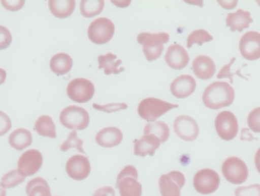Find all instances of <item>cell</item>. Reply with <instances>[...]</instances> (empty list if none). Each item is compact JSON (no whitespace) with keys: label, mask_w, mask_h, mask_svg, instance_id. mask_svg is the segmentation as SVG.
<instances>
[{"label":"cell","mask_w":260,"mask_h":196,"mask_svg":"<svg viewBox=\"0 0 260 196\" xmlns=\"http://www.w3.org/2000/svg\"><path fill=\"white\" fill-rule=\"evenodd\" d=\"M220 177L213 170L203 169L196 174L193 178V186L202 195L213 193L219 187Z\"/></svg>","instance_id":"9"},{"label":"cell","mask_w":260,"mask_h":196,"mask_svg":"<svg viewBox=\"0 0 260 196\" xmlns=\"http://www.w3.org/2000/svg\"><path fill=\"white\" fill-rule=\"evenodd\" d=\"M213 37L209 35V32H206L204 29H198L193 31L187 38V48H191L193 44H197L202 46L205 42H209L212 41Z\"/></svg>","instance_id":"31"},{"label":"cell","mask_w":260,"mask_h":196,"mask_svg":"<svg viewBox=\"0 0 260 196\" xmlns=\"http://www.w3.org/2000/svg\"><path fill=\"white\" fill-rule=\"evenodd\" d=\"M253 21V18L250 17V12L240 9L236 12L228 14L226 25L230 27L231 32L238 31L241 32L244 29L249 27V25Z\"/></svg>","instance_id":"20"},{"label":"cell","mask_w":260,"mask_h":196,"mask_svg":"<svg viewBox=\"0 0 260 196\" xmlns=\"http://www.w3.org/2000/svg\"><path fill=\"white\" fill-rule=\"evenodd\" d=\"M26 193L27 196H52L48 183L41 177L32 179L27 183Z\"/></svg>","instance_id":"27"},{"label":"cell","mask_w":260,"mask_h":196,"mask_svg":"<svg viewBox=\"0 0 260 196\" xmlns=\"http://www.w3.org/2000/svg\"><path fill=\"white\" fill-rule=\"evenodd\" d=\"M169 39V35L165 32L157 34L142 32L137 37L139 44L143 45L142 50L148 61H155L160 58L163 53L164 44L168 43Z\"/></svg>","instance_id":"2"},{"label":"cell","mask_w":260,"mask_h":196,"mask_svg":"<svg viewBox=\"0 0 260 196\" xmlns=\"http://www.w3.org/2000/svg\"><path fill=\"white\" fill-rule=\"evenodd\" d=\"M2 4L4 6L5 9L9 11H18L21 9L24 5V1H4L3 0Z\"/></svg>","instance_id":"39"},{"label":"cell","mask_w":260,"mask_h":196,"mask_svg":"<svg viewBox=\"0 0 260 196\" xmlns=\"http://www.w3.org/2000/svg\"><path fill=\"white\" fill-rule=\"evenodd\" d=\"M35 131L43 137L56 138V126L51 117L42 116L36 121L35 124Z\"/></svg>","instance_id":"26"},{"label":"cell","mask_w":260,"mask_h":196,"mask_svg":"<svg viewBox=\"0 0 260 196\" xmlns=\"http://www.w3.org/2000/svg\"><path fill=\"white\" fill-rule=\"evenodd\" d=\"M115 191L110 186L101 188L94 192L93 196H115Z\"/></svg>","instance_id":"40"},{"label":"cell","mask_w":260,"mask_h":196,"mask_svg":"<svg viewBox=\"0 0 260 196\" xmlns=\"http://www.w3.org/2000/svg\"><path fill=\"white\" fill-rule=\"evenodd\" d=\"M197 82L189 75H181L173 81L171 85V92L173 96L178 99L188 97L195 91Z\"/></svg>","instance_id":"17"},{"label":"cell","mask_w":260,"mask_h":196,"mask_svg":"<svg viewBox=\"0 0 260 196\" xmlns=\"http://www.w3.org/2000/svg\"><path fill=\"white\" fill-rule=\"evenodd\" d=\"M117 189L120 196H142V186L138 182L137 170L129 165L125 166L117 177Z\"/></svg>","instance_id":"4"},{"label":"cell","mask_w":260,"mask_h":196,"mask_svg":"<svg viewBox=\"0 0 260 196\" xmlns=\"http://www.w3.org/2000/svg\"><path fill=\"white\" fill-rule=\"evenodd\" d=\"M12 41V34L9 29L0 25V50H5L10 46Z\"/></svg>","instance_id":"36"},{"label":"cell","mask_w":260,"mask_h":196,"mask_svg":"<svg viewBox=\"0 0 260 196\" xmlns=\"http://www.w3.org/2000/svg\"><path fill=\"white\" fill-rule=\"evenodd\" d=\"M221 171L225 180L232 184H242L248 178L249 171L247 164L238 157L226 159L223 163Z\"/></svg>","instance_id":"6"},{"label":"cell","mask_w":260,"mask_h":196,"mask_svg":"<svg viewBox=\"0 0 260 196\" xmlns=\"http://www.w3.org/2000/svg\"><path fill=\"white\" fill-rule=\"evenodd\" d=\"M178 106L177 104H171L157 98H147L139 103L138 114L148 122H154L170 110Z\"/></svg>","instance_id":"3"},{"label":"cell","mask_w":260,"mask_h":196,"mask_svg":"<svg viewBox=\"0 0 260 196\" xmlns=\"http://www.w3.org/2000/svg\"><path fill=\"white\" fill-rule=\"evenodd\" d=\"M235 193V196H260V185L253 184L238 188Z\"/></svg>","instance_id":"34"},{"label":"cell","mask_w":260,"mask_h":196,"mask_svg":"<svg viewBox=\"0 0 260 196\" xmlns=\"http://www.w3.org/2000/svg\"><path fill=\"white\" fill-rule=\"evenodd\" d=\"M50 12L56 18H66L72 15L76 7V1L67 0V1H57L50 0L48 3Z\"/></svg>","instance_id":"25"},{"label":"cell","mask_w":260,"mask_h":196,"mask_svg":"<svg viewBox=\"0 0 260 196\" xmlns=\"http://www.w3.org/2000/svg\"><path fill=\"white\" fill-rule=\"evenodd\" d=\"M82 145H83V141L77 137V132L76 131H73L69 134L67 141L61 145L60 150L62 152H66L71 148H76L79 152L85 154Z\"/></svg>","instance_id":"32"},{"label":"cell","mask_w":260,"mask_h":196,"mask_svg":"<svg viewBox=\"0 0 260 196\" xmlns=\"http://www.w3.org/2000/svg\"><path fill=\"white\" fill-rule=\"evenodd\" d=\"M215 130L218 136L224 141L233 140L238 132V122L233 113L223 111L215 119Z\"/></svg>","instance_id":"10"},{"label":"cell","mask_w":260,"mask_h":196,"mask_svg":"<svg viewBox=\"0 0 260 196\" xmlns=\"http://www.w3.org/2000/svg\"><path fill=\"white\" fill-rule=\"evenodd\" d=\"M67 92L72 100L78 103H85L94 96V86L85 78H76L68 84Z\"/></svg>","instance_id":"8"},{"label":"cell","mask_w":260,"mask_h":196,"mask_svg":"<svg viewBox=\"0 0 260 196\" xmlns=\"http://www.w3.org/2000/svg\"><path fill=\"white\" fill-rule=\"evenodd\" d=\"M93 108H95L96 110H99V111L111 113L120 111V110L126 109L128 108V105L126 103H112L105 105H100L94 103L93 104Z\"/></svg>","instance_id":"35"},{"label":"cell","mask_w":260,"mask_h":196,"mask_svg":"<svg viewBox=\"0 0 260 196\" xmlns=\"http://www.w3.org/2000/svg\"><path fill=\"white\" fill-rule=\"evenodd\" d=\"M73 65V59L66 53H56L50 60V69L57 76H63L68 73Z\"/></svg>","instance_id":"22"},{"label":"cell","mask_w":260,"mask_h":196,"mask_svg":"<svg viewBox=\"0 0 260 196\" xmlns=\"http://www.w3.org/2000/svg\"><path fill=\"white\" fill-rule=\"evenodd\" d=\"M115 32L114 23L107 18L94 20L88 29L89 39L96 44H105L111 41Z\"/></svg>","instance_id":"7"},{"label":"cell","mask_w":260,"mask_h":196,"mask_svg":"<svg viewBox=\"0 0 260 196\" xmlns=\"http://www.w3.org/2000/svg\"><path fill=\"white\" fill-rule=\"evenodd\" d=\"M192 67L194 74L203 80L211 79L216 71L215 63L212 58L205 55L196 58L192 62Z\"/></svg>","instance_id":"18"},{"label":"cell","mask_w":260,"mask_h":196,"mask_svg":"<svg viewBox=\"0 0 260 196\" xmlns=\"http://www.w3.org/2000/svg\"><path fill=\"white\" fill-rule=\"evenodd\" d=\"M235 60H236V58H232V61H231V62L229 63L228 65L224 66V67H222L221 71H220L219 73H218V74L217 75V78H218V79L229 78V79H231V82H233V76H235V75H238V76H241V77L245 78L244 76H243L241 73H240V70H238V72H236V73H231V66L233 64V63L235 62Z\"/></svg>","instance_id":"37"},{"label":"cell","mask_w":260,"mask_h":196,"mask_svg":"<svg viewBox=\"0 0 260 196\" xmlns=\"http://www.w3.org/2000/svg\"><path fill=\"white\" fill-rule=\"evenodd\" d=\"M240 51L245 59L255 61L260 58V34L248 32L243 35L239 44Z\"/></svg>","instance_id":"15"},{"label":"cell","mask_w":260,"mask_h":196,"mask_svg":"<svg viewBox=\"0 0 260 196\" xmlns=\"http://www.w3.org/2000/svg\"><path fill=\"white\" fill-rule=\"evenodd\" d=\"M235 100V90L226 82H215L205 90L203 95L204 105L211 109H219L232 105Z\"/></svg>","instance_id":"1"},{"label":"cell","mask_w":260,"mask_h":196,"mask_svg":"<svg viewBox=\"0 0 260 196\" xmlns=\"http://www.w3.org/2000/svg\"><path fill=\"white\" fill-rule=\"evenodd\" d=\"M247 124L252 131L260 133V107L255 108L249 114Z\"/></svg>","instance_id":"33"},{"label":"cell","mask_w":260,"mask_h":196,"mask_svg":"<svg viewBox=\"0 0 260 196\" xmlns=\"http://www.w3.org/2000/svg\"><path fill=\"white\" fill-rule=\"evenodd\" d=\"M165 61L171 68L174 70H182L189 62L187 51L179 44L170 46L165 54Z\"/></svg>","instance_id":"16"},{"label":"cell","mask_w":260,"mask_h":196,"mask_svg":"<svg viewBox=\"0 0 260 196\" xmlns=\"http://www.w3.org/2000/svg\"><path fill=\"white\" fill-rule=\"evenodd\" d=\"M33 142L31 133L24 128L15 130L9 135V145L17 151H22L30 146Z\"/></svg>","instance_id":"23"},{"label":"cell","mask_w":260,"mask_h":196,"mask_svg":"<svg viewBox=\"0 0 260 196\" xmlns=\"http://www.w3.org/2000/svg\"><path fill=\"white\" fill-rule=\"evenodd\" d=\"M95 141L98 145L103 148H114L121 143L123 133L115 127H108L98 133Z\"/></svg>","instance_id":"19"},{"label":"cell","mask_w":260,"mask_h":196,"mask_svg":"<svg viewBox=\"0 0 260 196\" xmlns=\"http://www.w3.org/2000/svg\"><path fill=\"white\" fill-rule=\"evenodd\" d=\"M255 165H256V170L260 174V148L255 155Z\"/></svg>","instance_id":"41"},{"label":"cell","mask_w":260,"mask_h":196,"mask_svg":"<svg viewBox=\"0 0 260 196\" xmlns=\"http://www.w3.org/2000/svg\"><path fill=\"white\" fill-rule=\"evenodd\" d=\"M42 163L41 153L38 150H28L20 157L18 162V171L24 177H30L40 171Z\"/></svg>","instance_id":"12"},{"label":"cell","mask_w":260,"mask_h":196,"mask_svg":"<svg viewBox=\"0 0 260 196\" xmlns=\"http://www.w3.org/2000/svg\"><path fill=\"white\" fill-rule=\"evenodd\" d=\"M144 134H152L160 140V143H165L169 138V127L161 121L150 122L145 125Z\"/></svg>","instance_id":"28"},{"label":"cell","mask_w":260,"mask_h":196,"mask_svg":"<svg viewBox=\"0 0 260 196\" xmlns=\"http://www.w3.org/2000/svg\"><path fill=\"white\" fill-rule=\"evenodd\" d=\"M0 196H6V190H5L4 188L1 186V183H0Z\"/></svg>","instance_id":"44"},{"label":"cell","mask_w":260,"mask_h":196,"mask_svg":"<svg viewBox=\"0 0 260 196\" xmlns=\"http://www.w3.org/2000/svg\"><path fill=\"white\" fill-rule=\"evenodd\" d=\"M105 2L102 0L99 1H81L80 11L82 15L86 18H91L99 15L103 11Z\"/></svg>","instance_id":"29"},{"label":"cell","mask_w":260,"mask_h":196,"mask_svg":"<svg viewBox=\"0 0 260 196\" xmlns=\"http://www.w3.org/2000/svg\"><path fill=\"white\" fill-rule=\"evenodd\" d=\"M160 140L155 136L145 134L135 143L134 154L142 157L146 155L154 156L156 150L160 147Z\"/></svg>","instance_id":"21"},{"label":"cell","mask_w":260,"mask_h":196,"mask_svg":"<svg viewBox=\"0 0 260 196\" xmlns=\"http://www.w3.org/2000/svg\"><path fill=\"white\" fill-rule=\"evenodd\" d=\"M24 180L25 177H24L18 170H13L2 177L1 186L4 189H11L21 184Z\"/></svg>","instance_id":"30"},{"label":"cell","mask_w":260,"mask_h":196,"mask_svg":"<svg viewBox=\"0 0 260 196\" xmlns=\"http://www.w3.org/2000/svg\"><path fill=\"white\" fill-rule=\"evenodd\" d=\"M117 56L112 53H108L105 55H100L98 58V61L99 63V69H104L105 73L106 75H110L111 73L113 74H118V73H122L124 71V68H118L119 66L121 65V60H117Z\"/></svg>","instance_id":"24"},{"label":"cell","mask_w":260,"mask_h":196,"mask_svg":"<svg viewBox=\"0 0 260 196\" xmlns=\"http://www.w3.org/2000/svg\"><path fill=\"white\" fill-rule=\"evenodd\" d=\"M66 171L70 178L81 181L89 176L91 164L85 156L75 155L69 159L66 165Z\"/></svg>","instance_id":"14"},{"label":"cell","mask_w":260,"mask_h":196,"mask_svg":"<svg viewBox=\"0 0 260 196\" xmlns=\"http://www.w3.org/2000/svg\"><path fill=\"white\" fill-rule=\"evenodd\" d=\"M228 3H224V4H220L224 8V9H234L235 8V5L238 4V1H232V3H229V1H227Z\"/></svg>","instance_id":"42"},{"label":"cell","mask_w":260,"mask_h":196,"mask_svg":"<svg viewBox=\"0 0 260 196\" xmlns=\"http://www.w3.org/2000/svg\"><path fill=\"white\" fill-rule=\"evenodd\" d=\"M59 121L64 127L69 129L82 131L89 125L90 118L85 108L70 105L61 111Z\"/></svg>","instance_id":"5"},{"label":"cell","mask_w":260,"mask_h":196,"mask_svg":"<svg viewBox=\"0 0 260 196\" xmlns=\"http://www.w3.org/2000/svg\"><path fill=\"white\" fill-rule=\"evenodd\" d=\"M186 180L180 171H172L162 175L159 179V188L161 196H181L180 189L184 186Z\"/></svg>","instance_id":"11"},{"label":"cell","mask_w":260,"mask_h":196,"mask_svg":"<svg viewBox=\"0 0 260 196\" xmlns=\"http://www.w3.org/2000/svg\"><path fill=\"white\" fill-rule=\"evenodd\" d=\"M174 129L176 134L186 142L196 140L200 133L197 122L188 116H178L174 121Z\"/></svg>","instance_id":"13"},{"label":"cell","mask_w":260,"mask_h":196,"mask_svg":"<svg viewBox=\"0 0 260 196\" xmlns=\"http://www.w3.org/2000/svg\"><path fill=\"white\" fill-rule=\"evenodd\" d=\"M6 79V72L3 69H0V85L4 83Z\"/></svg>","instance_id":"43"},{"label":"cell","mask_w":260,"mask_h":196,"mask_svg":"<svg viewBox=\"0 0 260 196\" xmlns=\"http://www.w3.org/2000/svg\"><path fill=\"white\" fill-rule=\"evenodd\" d=\"M12 128V122L6 113L0 111V137L6 134Z\"/></svg>","instance_id":"38"}]
</instances>
